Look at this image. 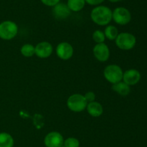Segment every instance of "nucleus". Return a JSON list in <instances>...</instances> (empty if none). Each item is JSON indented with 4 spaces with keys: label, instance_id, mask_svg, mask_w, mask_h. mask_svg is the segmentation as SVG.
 <instances>
[{
    "label": "nucleus",
    "instance_id": "f03ea898",
    "mask_svg": "<svg viewBox=\"0 0 147 147\" xmlns=\"http://www.w3.org/2000/svg\"><path fill=\"white\" fill-rule=\"evenodd\" d=\"M115 43L119 49L129 50L133 49L136 44V38L133 34L127 32L119 33L115 40Z\"/></svg>",
    "mask_w": 147,
    "mask_h": 147
},
{
    "label": "nucleus",
    "instance_id": "7ed1b4c3",
    "mask_svg": "<svg viewBox=\"0 0 147 147\" xmlns=\"http://www.w3.org/2000/svg\"><path fill=\"white\" fill-rule=\"evenodd\" d=\"M18 33V26L14 22L5 20L0 23V38L4 40L14 39Z\"/></svg>",
    "mask_w": 147,
    "mask_h": 147
},
{
    "label": "nucleus",
    "instance_id": "b1692460",
    "mask_svg": "<svg viewBox=\"0 0 147 147\" xmlns=\"http://www.w3.org/2000/svg\"><path fill=\"white\" fill-rule=\"evenodd\" d=\"M109 1L112 3H116V2H119V1H122V0H109Z\"/></svg>",
    "mask_w": 147,
    "mask_h": 147
},
{
    "label": "nucleus",
    "instance_id": "aec40b11",
    "mask_svg": "<svg viewBox=\"0 0 147 147\" xmlns=\"http://www.w3.org/2000/svg\"><path fill=\"white\" fill-rule=\"evenodd\" d=\"M63 146L65 147H80V141L75 137H69L64 139Z\"/></svg>",
    "mask_w": 147,
    "mask_h": 147
},
{
    "label": "nucleus",
    "instance_id": "4468645a",
    "mask_svg": "<svg viewBox=\"0 0 147 147\" xmlns=\"http://www.w3.org/2000/svg\"><path fill=\"white\" fill-rule=\"evenodd\" d=\"M111 89L113 92L122 97L127 96L131 92L130 86L125 83L123 81H121V82L112 84Z\"/></svg>",
    "mask_w": 147,
    "mask_h": 147
},
{
    "label": "nucleus",
    "instance_id": "6ab92c4d",
    "mask_svg": "<svg viewBox=\"0 0 147 147\" xmlns=\"http://www.w3.org/2000/svg\"><path fill=\"white\" fill-rule=\"evenodd\" d=\"M93 40L96 43H104L105 40H106V36H105L104 33L102 30H96L93 32Z\"/></svg>",
    "mask_w": 147,
    "mask_h": 147
},
{
    "label": "nucleus",
    "instance_id": "6e6552de",
    "mask_svg": "<svg viewBox=\"0 0 147 147\" xmlns=\"http://www.w3.org/2000/svg\"><path fill=\"white\" fill-rule=\"evenodd\" d=\"M73 46L67 42H61L56 47V54L59 59L63 61L69 60L73 56Z\"/></svg>",
    "mask_w": 147,
    "mask_h": 147
},
{
    "label": "nucleus",
    "instance_id": "f8f14e48",
    "mask_svg": "<svg viewBox=\"0 0 147 147\" xmlns=\"http://www.w3.org/2000/svg\"><path fill=\"white\" fill-rule=\"evenodd\" d=\"M71 14V11L67 7V4L59 2L53 7V14L57 20H65Z\"/></svg>",
    "mask_w": 147,
    "mask_h": 147
},
{
    "label": "nucleus",
    "instance_id": "2eb2a0df",
    "mask_svg": "<svg viewBox=\"0 0 147 147\" xmlns=\"http://www.w3.org/2000/svg\"><path fill=\"white\" fill-rule=\"evenodd\" d=\"M14 138L11 134L6 132L0 133V147H13Z\"/></svg>",
    "mask_w": 147,
    "mask_h": 147
},
{
    "label": "nucleus",
    "instance_id": "9d476101",
    "mask_svg": "<svg viewBox=\"0 0 147 147\" xmlns=\"http://www.w3.org/2000/svg\"><path fill=\"white\" fill-rule=\"evenodd\" d=\"M35 55L40 59H47L53 52V47L49 42L42 41L37 43L35 46Z\"/></svg>",
    "mask_w": 147,
    "mask_h": 147
},
{
    "label": "nucleus",
    "instance_id": "20e7f679",
    "mask_svg": "<svg viewBox=\"0 0 147 147\" xmlns=\"http://www.w3.org/2000/svg\"><path fill=\"white\" fill-rule=\"evenodd\" d=\"M123 71L121 66L116 64H110L106 66L103 71V76L109 83L116 84L123 79Z\"/></svg>",
    "mask_w": 147,
    "mask_h": 147
},
{
    "label": "nucleus",
    "instance_id": "412c9836",
    "mask_svg": "<svg viewBox=\"0 0 147 147\" xmlns=\"http://www.w3.org/2000/svg\"><path fill=\"white\" fill-rule=\"evenodd\" d=\"M85 99L87 101V102H91L93 101H96V94L92 91H89V92H86L84 95Z\"/></svg>",
    "mask_w": 147,
    "mask_h": 147
},
{
    "label": "nucleus",
    "instance_id": "423d86ee",
    "mask_svg": "<svg viewBox=\"0 0 147 147\" xmlns=\"http://www.w3.org/2000/svg\"><path fill=\"white\" fill-rule=\"evenodd\" d=\"M112 20L119 25H126L131 20V14L126 7H116L112 11Z\"/></svg>",
    "mask_w": 147,
    "mask_h": 147
},
{
    "label": "nucleus",
    "instance_id": "9b49d317",
    "mask_svg": "<svg viewBox=\"0 0 147 147\" xmlns=\"http://www.w3.org/2000/svg\"><path fill=\"white\" fill-rule=\"evenodd\" d=\"M141 74L139 71L134 69H131L123 72L122 81L131 86L139 83L141 80Z\"/></svg>",
    "mask_w": 147,
    "mask_h": 147
},
{
    "label": "nucleus",
    "instance_id": "4be33fe9",
    "mask_svg": "<svg viewBox=\"0 0 147 147\" xmlns=\"http://www.w3.org/2000/svg\"><path fill=\"white\" fill-rule=\"evenodd\" d=\"M40 1L44 5L51 7H53L59 2H60V0H40Z\"/></svg>",
    "mask_w": 147,
    "mask_h": 147
},
{
    "label": "nucleus",
    "instance_id": "f257e3e1",
    "mask_svg": "<svg viewBox=\"0 0 147 147\" xmlns=\"http://www.w3.org/2000/svg\"><path fill=\"white\" fill-rule=\"evenodd\" d=\"M90 18L98 25L106 26L112 21V10L106 6H96L91 10Z\"/></svg>",
    "mask_w": 147,
    "mask_h": 147
},
{
    "label": "nucleus",
    "instance_id": "1a4fd4ad",
    "mask_svg": "<svg viewBox=\"0 0 147 147\" xmlns=\"http://www.w3.org/2000/svg\"><path fill=\"white\" fill-rule=\"evenodd\" d=\"M93 53L98 61L105 62L110 57V49L105 43H96L93 48Z\"/></svg>",
    "mask_w": 147,
    "mask_h": 147
},
{
    "label": "nucleus",
    "instance_id": "0eeeda50",
    "mask_svg": "<svg viewBox=\"0 0 147 147\" xmlns=\"http://www.w3.org/2000/svg\"><path fill=\"white\" fill-rule=\"evenodd\" d=\"M64 143V138L60 133L52 131L48 133L44 138V144L46 147H61Z\"/></svg>",
    "mask_w": 147,
    "mask_h": 147
},
{
    "label": "nucleus",
    "instance_id": "5701e85b",
    "mask_svg": "<svg viewBox=\"0 0 147 147\" xmlns=\"http://www.w3.org/2000/svg\"><path fill=\"white\" fill-rule=\"evenodd\" d=\"M105 0H86V4H89L90 6H96V7L100 5Z\"/></svg>",
    "mask_w": 147,
    "mask_h": 147
},
{
    "label": "nucleus",
    "instance_id": "f3484780",
    "mask_svg": "<svg viewBox=\"0 0 147 147\" xmlns=\"http://www.w3.org/2000/svg\"><path fill=\"white\" fill-rule=\"evenodd\" d=\"M104 34L106 36V38L109 40H115L119 35V30L117 27L112 24H108L106 25L104 30Z\"/></svg>",
    "mask_w": 147,
    "mask_h": 147
},
{
    "label": "nucleus",
    "instance_id": "39448f33",
    "mask_svg": "<svg viewBox=\"0 0 147 147\" xmlns=\"http://www.w3.org/2000/svg\"><path fill=\"white\" fill-rule=\"evenodd\" d=\"M87 101L84 95L81 94L71 95L67 100V106L69 110L74 112H80L85 110L87 106Z\"/></svg>",
    "mask_w": 147,
    "mask_h": 147
},
{
    "label": "nucleus",
    "instance_id": "a211bd4d",
    "mask_svg": "<svg viewBox=\"0 0 147 147\" xmlns=\"http://www.w3.org/2000/svg\"><path fill=\"white\" fill-rule=\"evenodd\" d=\"M20 52L24 57L30 58L35 55V48L30 43H26L22 46Z\"/></svg>",
    "mask_w": 147,
    "mask_h": 147
},
{
    "label": "nucleus",
    "instance_id": "ddd939ff",
    "mask_svg": "<svg viewBox=\"0 0 147 147\" xmlns=\"http://www.w3.org/2000/svg\"><path fill=\"white\" fill-rule=\"evenodd\" d=\"M86 110L90 116L94 117V118L101 116L103 113V106L100 102H97V101L88 102L87 104Z\"/></svg>",
    "mask_w": 147,
    "mask_h": 147
},
{
    "label": "nucleus",
    "instance_id": "dca6fc26",
    "mask_svg": "<svg viewBox=\"0 0 147 147\" xmlns=\"http://www.w3.org/2000/svg\"><path fill=\"white\" fill-rule=\"evenodd\" d=\"M86 0H67V5L71 12H78L83 10L86 5Z\"/></svg>",
    "mask_w": 147,
    "mask_h": 147
}]
</instances>
